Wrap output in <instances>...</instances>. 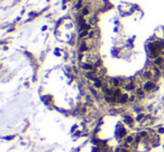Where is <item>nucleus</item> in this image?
I'll return each instance as SVG.
<instances>
[{
  "instance_id": "13",
  "label": "nucleus",
  "mask_w": 164,
  "mask_h": 152,
  "mask_svg": "<svg viewBox=\"0 0 164 152\" xmlns=\"http://www.w3.org/2000/svg\"><path fill=\"white\" fill-rule=\"evenodd\" d=\"M121 152H129L128 150H126V149H121Z\"/></svg>"
},
{
  "instance_id": "9",
  "label": "nucleus",
  "mask_w": 164,
  "mask_h": 152,
  "mask_svg": "<svg viewBox=\"0 0 164 152\" xmlns=\"http://www.w3.org/2000/svg\"><path fill=\"white\" fill-rule=\"evenodd\" d=\"M125 121H127V123H128V124H133V119H131V116H128V115H126V116H125Z\"/></svg>"
},
{
  "instance_id": "2",
  "label": "nucleus",
  "mask_w": 164,
  "mask_h": 152,
  "mask_svg": "<svg viewBox=\"0 0 164 152\" xmlns=\"http://www.w3.org/2000/svg\"><path fill=\"white\" fill-rule=\"evenodd\" d=\"M153 64L155 65V66L162 67L164 65V57H162V56H159V57H156V58L153 60Z\"/></svg>"
},
{
  "instance_id": "11",
  "label": "nucleus",
  "mask_w": 164,
  "mask_h": 152,
  "mask_svg": "<svg viewBox=\"0 0 164 152\" xmlns=\"http://www.w3.org/2000/svg\"><path fill=\"white\" fill-rule=\"evenodd\" d=\"M143 118H144V114H139V115L137 116V118H136V121H141V120H142Z\"/></svg>"
},
{
  "instance_id": "7",
  "label": "nucleus",
  "mask_w": 164,
  "mask_h": 152,
  "mask_svg": "<svg viewBox=\"0 0 164 152\" xmlns=\"http://www.w3.org/2000/svg\"><path fill=\"white\" fill-rule=\"evenodd\" d=\"M120 84H121V82H120L119 78H112V85H114V87H119Z\"/></svg>"
},
{
  "instance_id": "8",
  "label": "nucleus",
  "mask_w": 164,
  "mask_h": 152,
  "mask_svg": "<svg viewBox=\"0 0 164 152\" xmlns=\"http://www.w3.org/2000/svg\"><path fill=\"white\" fill-rule=\"evenodd\" d=\"M125 142L128 143V144H131L133 142H135V139L131 137V135H127V137H125Z\"/></svg>"
},
{
  "instance_id": "1",
  "label": "nucleus",
  "mask_w": 164,
  "mask_h": 152,
  "mask_svg": "<svg viewBox=\"0 0 164 152\" xmlns=\"http://www.w3.org/2000/svg\"><path fill=\"white\" fill-rule=\"evenodd\" d=\"M154 87H155V83H154L153 81H146L145 83H144V85H143V88L145 89V91H147V92L153 91Z\"/></svg>"
},
{
  "instance_id": "3",
  "label": "nucleus",
  "mask_w": 164,
  "mask_h": 152,
  "mask_svg": "<svg viewBox=\"0 0 164 152\" xmlns=\"http://www.w3.org/2000/svg\"><path fill=\"white\" fill-rule=\"evenodd\" d=\"M128 100H129V97H128V95L127 94H121L120 95V97L118 98V103L120 104H125L128 102Z\"/></svg>"
},
{
  "instance_id": "5",
  "label": "nucleus",
  "mask_w": 164,
  "mask_h": 152,
  "mask_svg": "<svg viewBox=\"0 0 164 152\" xmlns=\"http://www.w3.org/2000/svg\"><path fill=\"white\" fill-rule=\"evenodd\" d=\"M144 91H145L144 88H137L135 91V93H136V95H137L138 97H144L145 96V92H144Z\"/></svg>"
},
{
  "instance_id": "6",
  "label": "nucleus",
  "mask_w": 164,
  "mask_h": 152,
  "mask_svg": "<svg viewBox=\"0 0 164 152\" xmlns=\"http://www.w3.org/2000/svg\"><path fill=\"white\" fill-rule=\"evenodd\" d=\"M82 16H88V15H90V9H89V7H83L81 9V12H80Z\"/></svg>"
},
{
  "instance_id": "4",
  "label": "nucleus",
  "mask_w": 164,
  "mask_h": 152,
  "mask_svg": "<svg viewBox=\"0 0 164 152\" xmlns=\"http://www.w3.org/2000/svg\"><path fill=\"white\" fill-rule=\"evenodd\" d=\"M125 89L126 91H134L135 89V83L134 82H128V83H126L125 84Z\"/></svg>"
},
{
  "instance_id": "10",
  "label": "nucleus",
  "mask_w": 164,
  "mask_h": 152,
  "mask_svg": "<svg viewBox=\"0 0 164 152\" xmlns=\"http://www.w3.org/2000/svg\"><path fill=\"white\" fill-rule=\"evenodd\" d=\"M139 135H141L142 137H147V135H148V134H147V132H146V131H141V132H139Z\"/></svg>"
},
{
  "instance_id": "12",
  "label": "nucleus",
  "mask_w": 164,
  "mask_h": 152,
  "mask_svg": "<svg viewBox=\"0 0 164 152\" xmlns=\"http://www.w3.org/2000/svg\"><path fill=\"white\" fill-rule=\"evenodd\" d=\"M157 133H160V134L164 133V127H160V129L157 130Z\"/></svg>"
}]
</instances>
